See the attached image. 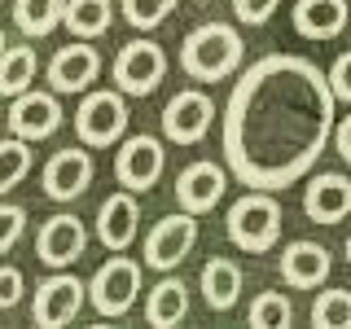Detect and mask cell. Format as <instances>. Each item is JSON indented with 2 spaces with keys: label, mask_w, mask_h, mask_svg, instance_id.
Returning <instances> with one entry per match:
<instances>
[{
  "label": "cell",
  "mask_w": 351,
  "mask_h": 329,
  "mask_svg": "<svg viewBox=\"0 0 351 329\" xmlns=\"http://www.w3.org/2000/svg\"><path fill=\"white\" fill-rule=\"evenodd\" d=\"M334 88L316 62L268 53L233 84L224 106V162L250 189L303 180L334 136Z\"/></svg>",
  "instance_id": "cell-1"
},
{
  "label": "cell",
  "mask_w": 351,
  "mask_h": 329,
  "mask_svg": "<svg viewBox=\"0 0 351 329\" xmlns=\"http://www.w3.org/2000/svg\"><path fill=\"white\" fill-rule=\"evenodd\" d=\"M241 58H246V44H241L237 27H228V22H202L180 44V71L202 84L228 80L241 66Z\"/></svg>",
  "instance_id": "cell-2"
},
{
  "label": "cell",
  "mask_w": 351,
  "mask_h": 329,
  "mask_svg": "<svg viewBox=\"0 0 351 329\" xmlns=\"http://www.w3.org/2000/svg\"><path fill=\"white\" fill-rule=\"evenodd\" d=\"M228 241L246 255H263L281 241V202L272 189H250L228 206Z\"/></svg>",
  "instance_id": "cell-3"
},
{
  "label": "cell",
  "mask_w": 351,
  "mask_h": 329,
  "mask_svg": "<svg viewBox=\"0 0 351 329\" xmlns=\"http://www.w3.org/2000/svg\"><path fill=\"white\" fill-rule=\"evenodd\" d=\"M136 299H141V263L128 259L123 250H114V255L93 272V281H88V303H93L97 316L119 321V316L132 312Z\"/></svg>",
  "instance_id": "cell-4"
},
{
  "label": "cell",
  "mask_w": 351,
  "mask_h": 329,
  "mask_svg": "<svg viewBox=\"0 0 351 329\" xmlns=\"http://www.w3.org/2000/svg\"><path fill=\"white\" fill-rule=\"evenodd\" d=\"M128 93H110V88H101V93H88L80 110H75V132H80L84 145L93 149H106L114 145V141H123L128 132Z\"/></svg>",
  "instance_id": "cell-5"
},
{
  "label": "cell",
  "mask_w": 351,
  "mask_h": 329,
  "mask_svg": "<svg viewBox=\"0 0 351 329\" xmlns=\"http://www.w3.org/2000/svg\"><path fill=\"white\" fill-rule=\"evenodd\" d=\"M110 75H114V88L128 97H149L154 88L167 80V53L158 49L154 40H132L119 49L114 66H110Z\"/></svg>",
  "instance_id": "cell-6"
},
{
  "label": "cell",
  "mask_w": 351,
  "mask_h": 329,
  "mask_svg": "<svg viewBox=\"0 0 351 329\" xmlns=\"http://www.w3.org/2000/svg\"><path fill=\"white\" fill-rule=\"evenodd\" d=\"M193 241H197V219H193V211H184V206H180L176 215H162L158 224L149 228V237H145V268H154V272L180 268V263L189 259Z\"/></svg>",
  "instance_id": "cell-7"
},
{
  "label": "cell",
  "mask_w": 351,
  "mask_h": 329,
  "mask_svg": "<svg viewBox=\"0 0 351 329\" xmlns=\"http://www.w3.org/2000/svg\"><path fill=\"white\" fill-rule=\"evenodd\" d=\"M215 123V101L197 88H180L167 106H162V136L176 145H197Z\"/></svg>",
  "instance_id": "cell-8"
},
{
  "label": "cell",
  "mask_w": 351,
  "mask_h": 329,
  "mask_svg": "<svg viewBox=\"0 0 351 329\" xmlns=\"http://www.w3.org/2000/svg\"><path fill=\"white\" fill-rule=\"evenodd\" d=\"M84 294H88V285L58 268L49 281H40L36 303H31V325H44V329L71 325L75 316H80V307H84Z\"/></svg>",
  "instance_id": "cell-9"
},
{
  "label": "cell",
  "mask_w": 351,
  "mask_h": 329,
  "mask_svg": "<svg viewBox=\"0 0 351 329\" xmlns=\"http://www.w3.org/2000/svg\"><path fill=\"white\" fill-rule=\"evenodd\" d=\"M162 167H167V149H162L158 136H128L123 149H119V158H114L119 184L132 189V193L154 189L158 175H162Z\"/></svg>",
  "instance_id": "cell-10"
},
{
  "label": "cell",
  "mask_w": 351,
  "mask_h": 329,
  "mask_svg": "<svg viewBox=\"0 0 351 329\" xmlns=\"http://www.w3.org/2000/svg\"><path fill=\"white\" fill-rule=\"evenodd\" d=\"M84 250H88L84 219L53 215V219H44V224H40V233H36V259L44 263V268H53V272H58V268H71Z\"/></svg>",
  "instance_id": "cell-11"
},
{
  "label": "cell",
  "mask_w": 351,
  "mask_h": 329,
  "mask_svg": "<svg viewBox=\"0 0 351 329\" xmlns=\"http://www.w3.org/2000/svg\"><path fill=\"white\" fill-rule=\"evenodd\" d=\"M62 101L58 93H40V88H27V93L14 97V106H9V127H14V136L22 141H44L53 136V132L62 127Z\"/></svg>",
  "instance_id": "cell-12"
},
{
  "label": "cell",
  "mask_w": 351,
  "mask_h": 329,
  "mask_svg": "<svg viewBox=\"0 0 351 329\" xmlns=\"http://www.w3.org/2000/svg\"><path fill=\"white\" fill-rule=\"evenodd\" d=\"M224 189H228V171L219 167V162H211V158H197L176 175V202H180L184 211H193V215L211 211L219 197H224Z\"/></svg>",
  "instance_id": "cell-13"
},
{
  "label": "cell",
  "mask_w": 351,
  "mask_h": 329,
  "mask_svg": "<svg viewBox=\"0 0 351 329\" xmlns=\"http://www.w3.org/2000/svg\"><path fill=\"white\" fill-rule=\"evenodd\" d=\"M40 184L53 202H71L93 184V154L88 149H58L40 171Z\"/></svg>",
  "instance_id": "cell-14"
},
{
  "label": "cell",
  "mask_w": 351,
  "mask_h": 329,
  "mask_svg": "<svg viewBox=\"0 0 351 329\" xmlns=\"http://www.w3.org/2000/svg\"><path fill=\"white\" fill-rule=\"evenodd\" d=\"M97 75H101V53L93 44H62L49 62L53 93H88Z\"/></svg>",
  "instance_id": "cell-15"
},
{
  "label": "cell",
  "mask_w": 351,
  "mask_h": 329,
  "mask_svg": "<svg viewBox=\"0 0 351 329\" xmlns=\"http://www.w3.org/2000/svg\"><path fill=\"white\" fill-rule=\"evenodd\" d=\"M141 233V206L132 189L110 193L101 206H97V237H101L106 250H128Z\"/></svg>",
  "instance_id": "cell-16"
},
{
  "label": "cell",
  "mask_w": 351,
  "mask_h": 329,
  "mask_svg": "<svg viewBox=\"0 0 351 329\" xmlns=\"http://www.w3.org/2000/svg\"><path fill=\"white\" fill-rule=\"evenodd\" d=\"M303 211L312 224H338L351 215V180L343 171H321L303 189Z\"/></svg>",
  "instance_id": "cell-17"
},
{
  "label": "cell",
  "mask_w": 351,
  "mask_h": 329,
  "mask_svg": "<svg viewBox=\"0 0 351 329\" xmlns=\"http://www.w3.org/2000/svg\"><path fill=\"white\" fill-rule=\"evenodd\" d=\"M329 250L316 246V241H290V246L281 250V277L285 285H294V290H316L325 277H329Z\"/></svg>",
  "instance_id": "cell-18"
},
{
  "label": "cell",
  "mask_w": 351,
  "mask_h": 329,
  "mask_svg": "<svg viewBox=\"0 0 351 329\" xmlns=\"http://www.w3.org/2000/svg\"><path fill=\"white\" fill-rule=\"evenodd\" d=\"M347 0H299L294 5V31L303 40H334L347 31Z\"/></svg>",
  "instance_id": "cell-19"
},
{
  "label": "cell",
  "mask_w": 351,
  "mask_h": 329,
  "mask_svg": "<svg viewBox=\"0 0 351 329\" xmlns=\"http://www.w3.org/2000/svg\"><path fill=\"white\" fill-rule=\"evenodd\" d=\"M184 316H189V285L180 277H162L145 299V321L158 325V329H171V325H180Z\"/></svg>",
  "instance_id": "cell-20"
},
{
  "label": "cell",
  "mask_w": 351,
  "mask_h": 329,
  "mask_svg": "<svg viewBox=\"0 0 351 329\" xmlns=\"http://www.w3.org/2000/svg\"><path fill=\"white\" fill-rule=\"evenodd\" d=\"M202 299H206V307H215V312H228V307L241 299V268L233 259L215 255L202 268Z\"/></svg>",
  "instance_id": "cell-21"
},
{
  "label": "cell",
  "mask_w": 351,
  "mask_h": 329,
  "mask_svg": "<svg viewBox=\"0 0 351 329\" xmlns=\"http://www.w3.org/2000/svg\"><path fill=\"white\" fill-rule=\"evenodd\" d=\"M66 0H14V22L27 40H44L62 27Z\"/></svg>",
  "instance_id": "cell-22"
},
{
  "label": "cell",
  "mask_w": 351,
  "mask_h": 329,
  "mask_svg": "<svg viewBox=\"0 0 351 329\" xmlns=\"http://www.w3.org/2000/svg\"><path fill=\"white\" fill-rule=\"evenodd\" d=\"M36 71H40V58L31 44H9L0 53V97H18L36 84Z\"/></svg>",
  "instance_id": "cell-23"
},
{
  "label": "cell",
  "mask_w": 351,
  "mask_h": 329,
  "mask_svg": "<svg viewBox=\"0 0 351 329\" xmlns=\"http://www.w3.org/2000/svg\"><path fill=\"white\" fill-rule=\"evenodd\" d=\"M110 22H114V5H110V0H66L62 27L71 31V36L97 40V36H106V31H110Z\"/></svg>",
  "instance_id": "cell-24"
},
{
  "label": "cell",
  "mask_w": 351,
  "mask_h": 329,
  "mask_svg": "<svg viewBox=\"0 0 351 329\" xmlns=\"http://www.w3.org/2000/svg\"><path fill=\"white\" fill-rule=\"evenodd\" d=\"M246 321L255 325V329H285L294 321V303L285 299L281 290H263L255 303H250V312H246Z\"/></svg>",
  "instance_id": "cell-25"
},
{
  "label": "cell",
  "mask_w": 351,
  "mask_h": 329,
  "mask_svg": "<svg viewBox=\"0 0 351 329\" xmlns=\"http://www.w3.org/2000/svg\"><path fill=\"white\" fill-rule=\"evenodd\" d=\"M312 325L316 329H347L351 325V290H325V294H316Z\"/></svg>",
  "instance_id": "cell-26"
},
{
  "label": "cell",
  "mask_w": 351,
  "mask_h": 329,
  "mask_svg": "<svg viewBox=\"0 0 351 329\" xmlns=\"http://www.w3.org/2000/svg\"><path fill=\"white\" fill-rule=\"evenodd\" d=\"M31 145L22 136H9V141H0V193H9L14 184L22 180V175L31 171Z\"/></svg>",
  "instance_id": "cell-27"
},
{
  "label": "cell",
  "mask_w": 351,
  "mask_h": 329,
  "mask_svg": "<svg viewBox=\"0 0 351 329\" xmlns=\"http://www.w3.org/2000/svg\"><path fill=\"white\" fill-rule=\"evenodd\" d=\"M171 9H176V0H123V18L132 22V27H141V31L167 22Z\"/></svg>",
  "instance_id": "cell-28"
},
{
  "label": "cell",
  "mask_w": 351,
  "mask_h": 329,
  "mask_svg": "<svg viewBox=\"0 0 351 329\" xmlns=\"http://www.w3.org/2000/svg\"><path fill=\"white\" fill-rule=\"evenodd\" d=\"M22 233H27V211L18 202H0V255L14 250L22 241Z\"/></svg>",
  "instance_id": "cell-29"
},
{
  "label": "cell",
  "mask_w": 351,
  "mask_h": 329,
  "mask_svg": "<svg viewBox=\"0 0 351 329\" xmlns=\"http://www.w3.org/2000/svg\"><path fill=\"white\" fill-rule=\"evenodd\" d=\"M277 9H281V0H233V14H237V22H246V27H263Z\"/></svg>",
  "instance_id": "cell-30"
},
{
  "label": "cell",
  "mask_w": 351,
  "mask_h": 329,
  "mask_svg": "<svg viewBox=\"0 0 351 329\" xmlns=\"http://www.w3.org/2000/svg\"><path fill=\"white\" fill-rule=\"evenodd\" d=\"M22 303V272L9 268V263H0V312L5 307H18Z\"/></svg>",
  "instance_id": "cell-31"
},
{
  "label": "cell",
  "mask_w": 351,
  "mask_h": 329,
  "mask_svg": "<svg viewBox=\"0 0 351 329\" xmlns=\"http://www.w3.org/2000/svg\"><path fill=\"white\" fill-rule=\"evenodd\" d=\"M329 88H334L338 101H351V49L329 66Z\"/></svg>",
  "instance_id": "cell-32"
},
{
  "label": "cell",
  "mask_w": 351,
  "mask_h": 329,
  "mask_svg": "<svg viewBox=\"0 0 351 329\" xmlns=\"http://www.w3.org/2000/svg\"><path fill=\"white\" fill-rule=\"evenodd\" d=\"M334 145H338V154H343V162L351 167V114L334 127Z\"/></svg>",
  "instance_id": "cell-33"
},
{
  "label": "cell",
  "mask_w": 351,
  "mask_h": 329,
  "mask_svg": "<svg viewBox=\"0 0 351 329\" xmlns=\"http://www.w3.org/2000/svg\"><path fill=\"white\" fill-rule=\"evenodd\" d=\"M9 49V40H5V31H0V53H5Z\"/></svg>",
  "instance_id": "cell-34"
},
{
  "label": "cell",
  "mask_w": 351,
  "mask_h": 329,
  "mask_svg": "<svg viewBox=\"0 0 351 329\" xmlns=\"http://www.w3.org/2000/svg\"><path fill=\"white\" fill-rule=\"evenodd\" d=\"M347 263H351V237H347Z\"/></svg>",
  "instance_id": "cell-35"
}]
</instances>
